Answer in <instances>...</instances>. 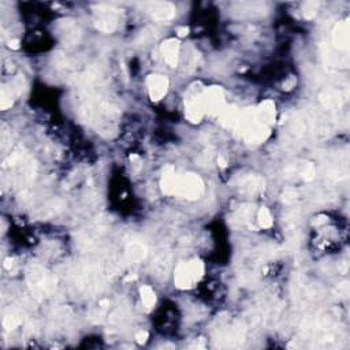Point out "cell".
Instances as JSON below:
<instances>
[{"label": "cell", "mask_w": 350, "mask_h": 350, "mask_svg": "<svg viewBox=\"0 0 350 350\" xmlns=\"http://www.w3.org/2000/svg\"><path fill=\"white\" fill-rule=\"evenodd\" d=\"M202 275H204V263L201 260L182 263L175 270V286L179 289H190L202 278Z\"/></svg>", "instance_id": "1"}, {"label": "cell", "mask_w": 350, "mask_h": 350, "mask_svg": "<svg viewBox=\"0 0 350 350\" xmlns=\"http://www.w3.org/2000/svg\"><path fill=\"white\" fill-rule=\"evenodd\" d=\"M204 192V182L199 175L186 173L175 176V185L173 195L179 196L188 200L199 199Z\"/></svg>", "instance_id": "2"}, {"label": "cell", "mask_w": 350, "mask_h": 350, "mask_svg": "<svg viewBox=\"0 0 350 350\" xmlns=\"http://www.w3.org/2000/svg\"><path fill=\"white\" fill-rule=\"evenodd\" d=\"M201 103L205 114L209 115H219L226 107L223 91L218 86H211L201 91Z\"/></svg>", "instance_id": "3"}, {"label": "cell", "mask_w": 350, "mask_h": 350, "mask_svg": "<svg viewBox=\"0 0 350 350\" xmlns=\"http://www.w3.org/2000/svg\"><path fill=\"white\" fill-rule=\"evenodd\" d=\"M147 86H148V93L153 101L162 100L169 91V79L163 77L160 74H150L147 78Z\"/></svg>", "instance_id": "4"}, {"label": "cell", "mask_w": 350, "mask_h": 350, "mask_svg": "<svg viewBox=\"0 0 350 350\" xmlns=\"http://www.w3.org/2000/svg\"><path fill=\"white\" fill-rule=\"evenodd\" d=\"M185 115L190 122L193 124H199L201 119L205 115V111L201 103V92L189 96L185 100Z\"/></svg>", "instance_id": "5"}, {"label": "cell", "mask_w": 350, "mask_h": 350, "mask_svg": "<svg viewBox=\"0 0 350 350\" xmlns=\"http://www.w3.org/2000/svg\"><path fill=\"white\" fill-rule=\"evenodd\" d=\"M179 50H181V46H179V41H178V40L169 39L163 43V58H164L166 63H167L170 67H176V66H178V62H179Z\"/></svg>", "instance_id": "6"}, {"label": "cell", "mask_w": 350, "mask_h": 350, "mask_svg": "<svg viewBox=\"0 0 350 350\" xmlns=\"http://www.w3.org/2000/svg\"><path fill=\"white\" fill-rule=\"evenodd\" d=\"M349 24L348 21L344 22H339L334 32H332V41L337 47L338 50H342V51H348L349 48Z\"/></svg>", "instance_id": "7"}, {"label": "cell", "mask_w": 350, "mask_h": 350, "mask_svg": "<svg viewBox=\"0 0 350 350\" xmlns=\"http://www.w3.org/2000/svg\"><path fill=\"white\" fill-rule=\"evenodd\" d=\"M150 13L155 20L167 21L174 17L175 8L169 3H150Z\"/></svg>", "instance_id": "8"}, {"label": "cell", "mask_w": 350, "mask_h": 350, "mask_svg": "<svg viewBox=\"0 0 350 350\" xmlns=\"http://www.w3.org/2000/svg\"><path fill=\"white\" fill-rule=\"evenodd\" d=\"M240 114L241 112L235 107H225V110L219 114L222 125L226 126V127L235 129V126L238 124V119H240Z\"/></svg>", "instance_id": "9"}, {"label": "cell", "mask_w": 350, "mask_h": 350, "mask_svg": "<svg viewBox=\"0 0 350 350\" xmlns=\"http://www.w3.org/2000/svg\"><path fill=\"white\" fill-rule=\"evenodd\" d=\"M126 254H127V259L130 261H141L145 257V254H147V249H145L143 244L134 242V244H130L129 247H127Z\"/></svg>", "instance_id": "10"}, {"label": "cell", "mask_w": 350, "mask_h": 350, "mask_svg": "<svg viewBox=\"0 0 350 350\" xmlns=\"http://www.w3.org/2000/svg\"><path fill=\"white\" fill-rule=\"evenodd\" d=\"M140 294H141V301H143L144 306L150 311L152 309L156 304V294L153 292V289L150 286H143L140 289Z\"/></svg>", "instance_id": "11"}, {"label": "cell", "mask_w": 350, "mask_h": 350, "mask_svg": "<svg viewBox=\"0 0 350 350\" xmlns=\"http://www.w3.org/2000/svg\"><path fill=\"white\" fill-rule=\"evenodd\" d=\"M259 225L261 228H270L273 226V216L270 214V211L267 208H261L259 211Z\"/></svg>", "instance_id": "12"}, {"label": "cell", "mask_w": 350, "mask_h": 350, "mask_svg": "<svg viewBox=\"0 0 350 350\" xmlns=\"http://www.w3.org/2000/svg\"><path fill=\"white\" fill-rule=\"evenodd\" d=\"M319 4L316 1H306L304 4V15L306 18H313L318 13Z\"/></svg>", "instance_id": "13"}, {"label": "cell", "mask_w": 350, "mask_h": 350, "mask_svg": "<svg viewBox=\"0 0 350 350\" xmlns=\"http://www.w3.org/2000/svg\"><path fill=\"white\" fill-rule=\"evenodd\" d=\"M260 188H261V182H260L257 178H249V179L245 181V183H244V189L248 190L249 193H254V192Z\"/></svg>", "instance_id": "14"}, {"label": "cell", "mask_w": 350, "mask_h": 350, "mask_svg": "<svg viewBox=\"0 0 350 350\" xmlns=\"http://www.w3.org/2000/svg\"><path fill=\"white\" fill-rule=\"evenodd\" d=\"M4 325H6L7 330H14L18 325V320H15V318H13V316H8L4 320Z\"/></svg>", "instance_id": "15"}, {"label": "cell", "mask_w": 350, "mask_h": 350, "mask_svg": "<svg viewBox=\"0 0 350 350\" xmlns=\"http://www.w3.org/2000/svg\"><path fill=\"white\" fill-rule=\"evenodd\" d=\"M147 339H148V332L147 331H138L136 334V341H137V344H140V345H143V344H145L147 342Z\"/></svg>", "instance_id": "16"}, {"label": "cell", "mask_w": 350, "mask_h": 350, "mask_svg": "<svg viewBox=\"0 0 350 350\" xmlns=\"http://www.w3.org/2000/svg\"><path fill=\"white\" fill-rule=\"evenodd\" d=\"M188 34H189L188 27H179V29H178V36H179V37H185V36H188Z\"/></svg>", "instance_id": "17"}, {"label": "cell", "mask_w": 350, "mask_h": 350, "mask_svg": "<svg viewBox=\"0 0 350 350\" xmlns=\"http://www.w3.org/2000/svg\"><path fill=\"white\" fill-rule=\"evenodd\" d=\"M218 163H219V166H221V167H226V166H227V160L225 159V157H222V156H219V159H218Z\"/></svg>", "instance_id": "18"}, {"label": "cell", "mask_w": 350, "mask_h": 350, "mask_svg": "<svg viewBox=\"0 0 350 350\" xmlns=\"http://www.w3.org/2000/svg\"><path fill=\"white\" fill-rule=\"evenodd\" d=\"M10 47H11V48H14V50H17V48L20 47V46H18V41H17V40H13V41H10Z\"/></svg>", "instance_id": "19"}, {"label": "cell", "mask_w": 350, "mask_h": 350, "mask_svg": "<svg viewBox=\"0 0 350 350\" xmlns=\"http://www.w3.org/2000/svg\"><path fill=\"white\" fill-rule=\"evenodd\" d=\"M137 279V275H129L127 278H125V282H133V280H136Z\"/></svg>", "instance_id": "20"}]
</instances>
